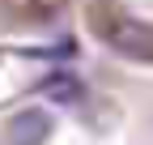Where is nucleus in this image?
Wrapping results in <instances>:
<instances>
[{"mask_svg": "<svg viewBox=\"0 0 153 145\" xmlns=\"http://www.w3.org/2000/svg\"><path fill=\"white\" fill-rule=\"evenodd\" d=\"M106 39H111V47H119L123 56H136V60L153 56V30L140 26V22H115Z\"/></svg>", "mask_w": 153, "mask_h": 145, "instance_id": "f03ea898", "label": "nucleus"}, {"mask_svg": "<svg viewBox=\"0 0 153 145\" xmlns=\"http://www.w3.org/2000/svg\"><path fill=\"white\" fill-rule=\"evenodd\" d=\"M38 90H43V98L55 102V107H72V102L85 98V85H81L76 72H47V77L38 81Z\"/></svg>", "mask_w": 153, "mask_h": 145, "instance_id": "7ed1b4c3", "label": "nucleus"}, {"mask_svg": "<svg viewBox=\"0 0 153 145\" xmlns=\"http://www.w3.org/2000/svg\"><path fill=\"white\" fill-rule=\"evenodd\" d=\"M55 132V120L43 111V107H22L17 115H9V145H43L47 137Z\"/></svg>", "mask_w": 153, "mask_h": 145, "instance_id": "f257e3e1", "label": "nucleus"}]
</instances>
